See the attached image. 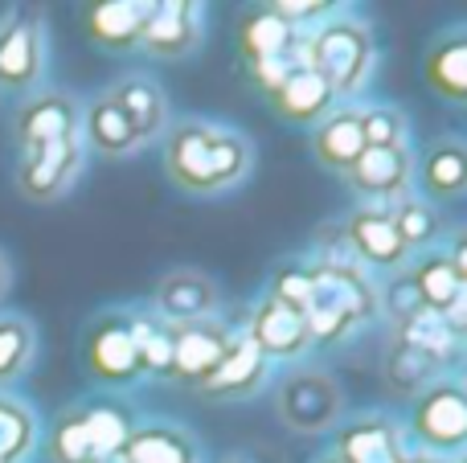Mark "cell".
Masks as SVG:
<instances>
[{
  "mask_svg": "<svg viewBox=\"0 0 467 463\" xmlns=\"http://www.w3.org/2000/svg\"><path fill=\"white\" fill-rule=\"evenodd\" d=\"M266 295H275V300L291 304L296 312H304V304L312 300V271H307L304 259H279L271 267V275H266Z\"/></svg>",
  "mask_w": 467,
  "mask_h": 463,
  "instance_id": "obj_35",
  "label": "cell"
},
{
  "mask_svg": "<svg viewBox=\"0 0 467 463\" xmlns=\"http://www.w3.org/2000/svg\"><path fill=\"white\" fill-rule=\"evenodd\" d=\"M389 218H394L398 238L406 242L410 259H414V254H422V251H431V246H439V238H443L439 205L422 201L419 193H410V197H402V201L389 205Z\"/></svg>",
  "mask_w": 467,
  "mask_h": 463,
  "instance_id": "obj_32",
  "label": "cell"
},
{
  "mask_svg": "<svg viewBox=\"0 0 467 463\" xmlns=\"http://www.w3.org/2000/svg\"><path fill=\"white\" fill-rule=\"evenodd\" d=\"M49 74V25L37 8L13 5L0 13V95H33Z\"/></svg>",
  "mask_w": 467,
  "mask_h": 463,
  "instance_id": "obj_5",
  "label": "cell"
},
{
  "mask_svg": "<svg viewBox=\"0 0 467 463\" xmlns=\"http://www.w3.org/2000/svg\"><path fill=\"white\" fill-rule=\"evenodd\" d=\"M402 439H406V451L460 459L467 443V390L455 369L439 377L435 386H427L410 402V410L402 418Z\"/></svg>",
  "mask_w": 467,
  "mask_h": 463,
  "instance_id": "obj_3",
  "label": "cell"
},
{
  "mask_svg": "<svg viewBox=\"0 0 467 463\" xmlns=\"http://www.w3.org/2000/svg\"><path fill=\"white\" fill-rule=\"evenodd\" d=\"M8 287H13V262H8V254L0 251V304L8 300Z\"/></svg>",
  "mask_w": 467,
  "mask_h": 463,
  "instance_id": "obj_37",
  "label": "cell"
},
{
  "mask_svg": "<svg viewBox=\"0 0 467 463\" xmlns=\"http://www.w3.org/2000/svg\"><path fill=\"white\" fill-rule=\"evenodd\" d=\"M164 177L189 197H222L250 180L258 164L254 139L210 115H181L161 139Z\"/></svg>",
  "mask_w": 467,
  "mask_h": 463,
  "instance_id": "obj_1",
  "label": "cell"
},
{
  "mask_svg": "<svg viewBox=\"0 0 467 463\" xmlns=\"http://www.w3.org/2000/svg\"><path fill=\"white\" fill-rule=\"evenodd\" d=\"M41 336L25 312H0V390H16L33 374Z\"/></svg>",
  "mask_w": 467,
  "mask_h": 463,
  "instance_id": "obj_27",
  "label": "cell"
},
{
  "mask_svg": "<svg viewBox=\"0 0 467 463\" xmlns=\"http://www.w3.org/2000/svg\"><path fill=\"white\" fill-rule=\"evenodd\" d=\"M345 246L353 251V259L369 271L373 279H386L394 271H402L410 262V251L398 238V226L389 218V205H369L361 201L353 213H345V221H337Z\"/></svg>",
  "mask_w": 467,
  "mask_h": 463,
  "instance_id": "obj_11",
  "label": "cell"
},
{
  "mask_svg": "<svg viewBox=\"0 0 467 463\" xmlns=\"http://www.w3.org/2000/svg\"><path fill=\"white\" fill-rule=\"evenodd\" d=\"M414 148H365L345 185L369 205H394L414 193Z\"/></svg>",
  "mask_w": 467,
  "mask_h": 463,
  "instance_id": "obj_13",
  "label": "cell"
},
{
  "mask_svg": "<svg viewBox=\"0 0 467 463\" xmlns=\"http://www.w3.org/2000/svg\"><path fill=\"white\" fill-rule=\"evenodd\" d=\"M78 406V415H82V427H87V435H90V443H95V451H99V459H115L119 456V448L128 443V435H131V427L140 423V415L131 410V402L128 398H119V394H90V398H82V402H74Z\"/></svg>",
  "mask_w": 467,
  "mask_h": 463,
  "instance_id": "obj_23",
  "label": "cell"
},
{
  "mask_svg": "<svg viewBox=\"0 0 467 463\" xmlns=\"http://www.w3.org/2000/svg\"><path fill=\"white\" fill-rule=\"evenodd\" d=\"M218 463H250V459H246V456H222Z\"/></svg>",
  "mask_w": 467,
  "mask_h": 463,
  "instance_id": "obj_40",
  "label": "cell"
},
{
  "mask_svg": "<svg viewBox=\"0 0 467 463\" xmlns=\"http://www.w3.org/2000/svg\"><path fill=\"white\" fill-rule=\"evenodd\" d=\"M422 78L443 103H467V29L460 21L435 33L427 57H422Z\"/></svg>",
  "mask_w": 467,
  "mask_h": 463,
  "instance_id": "obj_22",
  "label": "cell"
},
{
  "mask_svg": "<svg viewBox=\"0 0 467 463\" xmlns=\"http://www.w3.org/2000/svg\"><path fill=\"white\" fill-rule=\"evenodd\" d=\"M398 333V341H406V345H414V349H422V353H431L435 361H443L447 369L455 365V357L463 353V336L455 333L451 324H447L439 312H414L406 324H398L394 328Z\"/></svg>",
  "mask_w": 467,
  "mask_h": 463,
  "instance_id": "obj_31",
  "label": "cell"
},
{
  "mask_svg": "<svg viewBox=\"0 0 467 463\" xmlns=\"http://www.w3.org/2000/svg\"><path fill=\"white\" fill-rule=\"evenodd\" d=\"M345 390L316 365H287L275 382V418L296 435H328L345 418Z\"/></svg>",
  "mask_w": 467,
  "mask_h": 463,
  "instance_id": "obj_4",
  "label": "cell"
},
{
  "mask_svg": "<svg viewBox=\"0 0 467 463\" xmlns=\"http://www.w3.org/2000/svg\"><path fill=\"white\" fill-rule=\"evenodd\" d=\"M316 463H345V459H340V456H337V451H332V448H328V451H324V456H320V459H316Z\"/></svg>",
  "mask_w": 467,
  "mask_h": 463,
  "instance_id": "obj_39",
  "label": "cell"
},
{
  "mask_svg": "<svg viewBox=\"0 0 467 463\" xmlns=\"http://www.w3.org/2000/svg\"><path fill=\"white\" fill-rule=\"evenodd\" d=\"M152 0H99L87 8V33L95 46L111 54H131L144 29V16Z\"/></svg>",
  "mask_w": 467,
  "mask_h": 463,
  "instance_id": "obj_24",
  "label": "cell"
},
{
  "mask_svg": "<svg viewBox=\"0 0 467 463\" xmlns=\"http://www.w3.org/2000/svg\"><path fill=\"white\" fill-rule=\"evenodd\" d=\"M82 144H87V156H107V160H128V156L144 152L136 128L128 123V115L115 107V98L107 90L82 98Z\"/></svg>",
  "mask_w": 467,
  "mask_h": 463,
  "instance_id": "obj_21",
  "label": "cell"
},
{
  "mask_svg": "<svg viewBox=\"0 0 467 463\" xmlns=\"http://www.w3.org/2000/svg\"><path fill=\"white\" fill-rule=\"evenodd\" d=\"M345 5H332V0H271V13L283 16L287 25H296V29L312 33L320 29L324 21H332V16L340 13Z\"/></svg>",
  "mask_w": 467,
  "mask_h": 463,
  "instance_id": "obj_36",
  "label": "cell"
},
{
  "mask_svg": "<svg viewBox=\"0 0 467 463\" xmlns=\"http://www.w3.org/2000/svg\"><path fill=\"white\" fill-rule=\"evenodd\" d=\"M304 37H307V33L296 29V25H287L283 16H275L271 5L250 8V13L238 21V54H242V62H246V66L266 62V57H275V54H283V49L299 46Z\"/></svg>",
  "mask_w": 467,
  "mask_h": 463,
  "instance_id": "obj_28",
  "label": "cell"
},
{
  "mask_svg": "<svg viewBox=\"0 0 467 463\" xmlns=\"http://www.w3.org/2000/svg\"><path fill=\"white\" fill-rule=\"evenodd\" d=\"M210 33V5L202 0H152L136 49L161 62H185Z\"/></svg>",
  "mask_w": 467,
  "mask_h": 463,
  "instance_id": "obj_7",
  "label": "cell"
},
{
  "mask_svg": "<svg viewBox=\"0 0 467 463\" xmlns=\"http://www.w3.org/2000/svg\"><path fill=\"white\" fill-rule=\"evenodd\" d=\"M41 448H46L49 463H103L95 443H90L87 427H82V415L74 402L57 410V418L49 427H41Z\"/></svg>",
  "mask_w": 467,
  "mask_h": 463,
  "instance_id": "obj_30",
  "label": "cell"
},
{
  "mask_svg": "<svg viewBox=\"0 0 467 463\" xmlns=\"http://www.w3.org/2000/svg\"><path fill=\"white\" fill-rule=\"evenodd\" d=\"M87 169V144L82 136L62 139V144H46V148H29L16 156V193L33 205H54L66 193H74V185L82 180Z\"/></svg>",
  "mask_w": 467,
  "mask_h": 463,
  "instance_id": "obj_8",
  "label": "cell"
},
{
  "mask_svg": "<svg viewBox=\"0 0 467 463\" xmlns=\"http://www.w3.org/2000/svg\"><path fill=\"white\" fill-rule=\"evenodd\" d=\"M365 152V123H361V98L357 103H337L320 123L312 128V156L320 169L345 177Z\"/></svg>",
  "mask_w": 467,
  "mask_h": 463,
  "instance_id": "obj_20",
  "label": "cell"
},
{
  "mask_svg": "<svg viewBox=\"0 0 467 463\" xmlns=\"http://www.w3.org/2000/svg\"><path fill=\"white\" fill-rule=\"evenodd\" d=\"M307 54H312V70L332 87L337 103H357V98H365L373 70H378L373 21L353 8H340L332 21L307 33Z\"/></svg>",
  "mask_w": 467,
  "mask_h": 463,
  "instance_id": "obj_2",
  "label": "cell"
},
{
  "mask_svg": "<svg viewBox=\"0 0 467 463\" xmlns=\"http://www.w3.org/2000/svg\"><path fill=\"white\" fill-rule=\"evenodd\" d=\"M115 463H210L205 448L185 423L169 418H140Z\"/></svg>",
  "mask_w": 467,
  "mask_h": 463,
  "instance_id": "obj_19",
  "label": "cell"
},
{
  "mask_svg": "<svg viewBox=\"0 0 467 463\" xmlns=\"http://www.w3.org/2000/svg\"><path fill=\"white\" fill-rule=\"evenodd\" d=\"M332 107H337V95H332V87L316 70L296 74L287 87H279L271 95V111L283 123H291V128H316Z\"/></svg>",
  "mask_w": 467,
  "mask_h": 463,
  "instance_id": "obj_25",
  "label": "cell"
},
{
  "mask_svg": "<svg viewBox=\"0 0 467 463\" xmlns=\"http://www.w3.org/2000/svg\"><path fill=\"white\" fill-rule=\"evenodd\" d=\"M8 131H13L16 152L74 139L82 136V98L62 87H41L16 103Z\"/></svg>",
  "mask_w": 467,
  "mask_h": 463,
  "instance_id": "obj_9",
  "label": "cell"
},
{
  "mask_svg": "<svg viewBox=\"0 0 467 463\" xmlns=\"http://www.w3.org/2000/svg\"><path fill=\"white\" fill-rule=\"evenodd\" d=\"M111 463H115V459H111Z\"/></svg>",
  "mask_w": 467,
  "mask_h": 463,
  "instance_id": "obj_41",
  "label": "cell"
},
{
  "mask_svg": "<svg viewBox=\"0 0 467 463\" xmlns=\"http://www.w3.org/2000/svg\"><path fill=\"white\" fill-rule=\"evenodd\" d=\"M250 70V78H254V87L263 90L266 98L275 95L279 87H287L296 74H304V70H312V54H307V37L299 41V46H291V49H283V54H275V57H266V62H254V66H246Z\"/></svg>",
  "mask_w": 467,
  "mask_h": 463,
  "instance_id": "obj_34",
  "label": "cell"
},
{
  "mask_svg": "<svg viewBox=\"0 0 467 463\" xmlns=\"http://www.w3.org/2000/svg\"><path fill=\"white\" fill-rule=\"evenodd\" d=\"M337 451L345 463H402L406 439H402V418L386 415V410H369V415H353L337 423Z\"/></svg>",
  "mask_w": 467,
  "mask_h": 463,
  "instance_id": "obj_16",
  "label": "cell"
},
{
  "mask_svg": "<svg viewBox=\"0 0 467 463\" xmlns=\"http://www.w3.org/2000/svg\"><path fill=\"white\" fill-rule=\"evenodd\" d=\"M148 308L164 320L169 328L181 324H202V320L222 316V287L202 267H172L169 275L156 283Z\"/></svg>",
  "mask_w": 467,
  "mask_h": 463,
  "instance_id": "obj_12",
  "label": "cell"
},
{
  "mask_svg": "<svg viewBox=\"0 0 467 463\" xmlns=\"http://www.w3.org/2000/svg\"><path fill=\"white\" fill-rule=\"evenodd\" d=\"M41 451V415L16 390H0V463H33Z\"/></svg>",
  "mask_w": 467,
  "mask_h": 463,
  "instance_id": "obj_26",
  "label": "cell"
},
{
  "mask_svg": "<svg viewBox=\"0 0 467 463\" xmlns=\"http://www.w3.org/2000/svg\"><path fill=\"white\" fill-rule=\"evenodd\" d=\"M414 193L431 205L460 201L467 193V144L463 136H439L414 156Z\"/></svg>",
  "mask_w": 467,
  "mask_h": 463,
  "instance_id": "obj_18",
  "label": "cell"
},
{
  "mask_svg": "<svg viewBox=\"0 0 467 463\" xmlns=\"http://www.w3.org/2000/svg\"><path fill=\"white\" fill-rule=\"evenodd\" d=\"M82 361H87V374L107 394H119L128 386L144 382L140 341H136V328H131V308H107L90 320L87 336H82Z\"/></svg>",
  "mask_w": 467,
  "mask_h": 463,
  "instance_id": "obj_6",
  "label": "cell"
},
{
  "mask_svg": "<svg viewBox=\"0 0 467 463\" xmlns=\"http://www.w3.org/2000/svg\"><path fill=\"white\" fill-rule=\"evenodd\" d=\"M238 328L250 336V345H254L271 365H304V357L312 353V336H307L304 316H299L291 304L275 300V295H266V292H258L254 300H250Z\"/></svg>",
  "mask_w": 467,
  "mask_h": 463,
  "instance_id": "obj_10",
  "label": "cell"
},
{
  "mask_svg": "<svg viewBox=\"0 0 467 463\" xmlns=\"http://www.w3.org/2000/svg\"><path fill=\"white\" fill-rule=\"evenodd\" d=\"M443 374H451V369L443 365V361H435L431 353L414 349V345L398 341L386 349V361H381V377H386L389 394H398V398H419L427 386H435Z\"/></svg>",
  "mask_w": 467,
  "mask_h": 463,
  "instance_id": "obj_29",
  "label": "cell"
},
{
  "mask_svg": "<svg viewBox=\"0 0 467 463\" xmlns=\"http://www.w3.org/2000/svg\"><path fill=\"white\" fill-rule=\"evenodd\" d=\"M402 463H460V459H443V456H427V451H406Z\"/></svg>",
  "mask_w": 467,
  "mask_h": 463,
  "instance_id": "obj_38",
  "label": "cell"
},
{
  "mask_svg": "<svg viewBox=\"0 0 467 463\" xmlns=\"http://www.w3.org/2000/svg\"><path fill=\"white\" fill-rule=\"evenodd\" d=\"M361 123H365V148H410V115L394 103H365L361 98Z\"/></svg>",
  "mask_w": 467,
  "mask_h": 463,
  "instance_id": "obj_33",
  "label": "cell"
},
{
  "mask_svg": "<svg viewBox=\"0 0 467 463\" xmlns=\"http://www.w3.org/2000/svg\"><path fill=\"white\" fill-rule=\"evenodd\" d=\"M275 377V365L263 353L250 345V336L242 328H234V341L226 349V357L213 365V374L197 386L205 402H246L254 394H263Z\"/></svg>",
  "mask_w": 467,
  "mask_h": 463,
  "instance_id": "obj_14",
  "label": "cell"
},
{
  "mask_svg": "<svg viewBox=\"0 0 467 463\" xmlns=\"http://www.w3.org/2000/svg\"><path fill=\"white\" fill-rule=\"evenodd\" d=\"M234 328L226 316H213V320H202V324H181L172 328V369H169V382L177 386H197L213 374L222 357H226L230 341H234Z\"/></svg>",
  "mask_w": 467,
  "mask_h": 463,
  "instance_id": "obj_15",
  "label": "cell"
},
{
  "mask_svg": "<svg viewBox=\"0 0 467 463\" xmlns=\"http://www.w3.org/2000/svg\"><path fill=\"white\" fill-rule=\"evenodd\" d=\"M103 90L115 98V107L128 115V123L136 128L140 144L144 148L161 144L164 131H169V123H172V107H169L164 87L152 78V74L148 70H123L119 78L107 82Z\"/></svg>",
  "mask_w": 467,
  "mask_h": 463,
  "instance_id": "obj_17",
  "label": "cell"
}]
</instances>
